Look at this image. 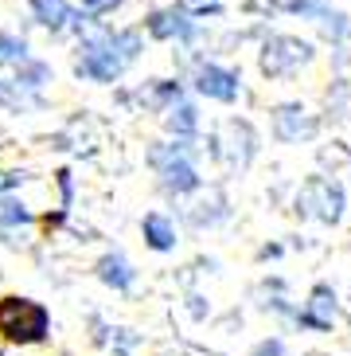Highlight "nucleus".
<instances>
[{"label":"nucleus","mask_w":351,"mask_h":356,"mask_svg":"<svg viewBox=\"0 0 351 356\" xmlns=\"http://www.w3.org/2000/svg\"><path fill=\"white\" fill-rule=\"evenodd\" d=\"M43 106H47V98L35 95V90H28V86L12 74V79H0V110L4 114H40Z\"/></svg>","instance_id":"f3484780"},{"label":"nucleus","mask_w":351,"mask_h":356,"mask_svg":"<svg viewBox=\"0 0 351 356\" xmlns=\"http://www.w3.org/2000/svg\"><path fill=\"white\" fill-rule=\"evenodd\" d=\"M254 302H258L262 314L269 317H281V321L293 325V314H297V302L289 298V290H285V282L281 278H266V282L254 290Z\"/></svg>","instance_id":"6ab92c4d"},{"label":"nucleus","mask_w":351,"mask_h":356,"mask_svg":"<svg viewBox=\"0 0 351 356\" xmlns=\"http://www.w3.org/2000/svg\"><path fill=\"white\" fill-rule=\"evenodd\" d=\"M250 356H289V348H285V337L273 333V337H266V341H258V348H254Z\"/></svg>","instance_id":"cd10ccee"},{"label":"nucleus","mask_w":351,"mask_h":356,"mask_svg":"<svg viewBox=\"0 0 351 356\" xmlns=\"http://www.w3.org/2000/svg\"><path fill=\"white\" fill-rule=\"evenodd\" d=\"M242 8H246L254 20H269V16H277L281 12V0H246Z\"/></svg>","instance_id":"bb28decb"},{"label":"nucleus","mask_w":351,"mask_h":356,"mask_svg":"<svg viewBox=\"0 0 351 356\" xmlns=\"http://www.w3.org/2000/svg\"><path fill=\"white\" fill-rule=\"evenodd\" d=\"M312 63H316V43L289 32H269L258 47V71L269 83H285Z\"/></svg>","instance_id":"423d86ee"},{"label":"nucleus","mask_w":351,"mask_h":356,"mask_svg":"<svg viewBox=\"0 0 351 356\" xmlns=\"http://www.w3.org/2000/svg\"><path fill=\"white\" fill-rule=\"evenodd\" d=\"M293 211H297V220H312V223H324V227H340L343 216H348V188L340 184V177L312 172V177L300 180L297 196H293Z\"/></svg>","instance_id":"20e7f679"},{"label":"nucleus","mask_w":351,"mask_h":356,"mask_svg":"<svg viewBox=\"0 0 351 356\" xmlns=\"http://www.w3.org/2000/svg\"><path fill=\"white\" fill-rule=\"evenodd\" d=\"M40 223V216L20 200L16 188H4L0 192V243L4 247H24L28 243V231Z\"/></svg>","instance_id":"f8f14e48"},{"label":"nucleus","mask_w":351,"mask_h":356,"mask_svg":"<svg viewBox=\"0 0 351 356\" xmlns=\"http://www.w3.org/2000/svg\"><path fill=\"white\" fill-rule=\"evenodd\" d=\"M207 145H211V157L227 168L230 177H242V172H250V165L258 161L262 137H258V129H254L250 118H227L215 134L207 137Z\"/></svg>","instance_id":"39448f33"},{"label":"nucleus","mask_w":351,"mask_h":356,"mask_svg":"<svg viewBox=\"0 0 351 356\" xmlns=\"http://www.w3.org/2000/svg\"><path fill=\"white\" fill-rule=\"evenodd\" d=\"M199 137H168V141H153L145 153L148 168L156 172V188L172 200H187L203 188V172H199Z\"/></svg>","instance_id":"f03ea898"},{"label":"nucleus","mask_w":351,"mask_h":356,"mask_svg":"<svg viewBox=\"0 0 351 356\" xmlns=\"http://www.w3.org/2000/svg\"><path fill=\"white\" fill-rule=\"evenodd\" d=\"M4 188H8V180H4V172H0V192H4Z\"/></svg>","instance_id":"7c9ffc66"},{"label":"nucleus","mask_w":351,"mask_h":356,"mask_svg":"<svg viewBox=\"0 0 351 356\" xmlns=\"http://www.w3.org/2000/svg\"><path fill=\"white\" fill-rule=\"evenodd\" d=\"M281 254H285V247H281V243H266V247H262V251H258V262L281 259Z\"/></svg>","instance_id":"c756f323"},{"label":"nucleus","mask_w":351,"mask_h":356,"mask_svg":"<svg viewBox=\"0 0 351 356\" xmlns=\"http://www.w3.org/2000/svg\"><path fill=\"white\" fill-rule=\"evenodd\" d=\"M316 157H320V165H324V168L332 165L328 177H340V168H343V165L351 168V145H348V141H332V145H324L320 153H316Z\"/></svg>","instance_id":"b1692460"},{"label":"nucleus","mask_w":351,"mask_h":356,"mask_svg":"<svg viewBox=\"0 0 351 356\" xmlns=\"http://www.w3.org/2000/svg\"><path fill=\"white\" fill-rule=\"evenodd\" d=\"M141 239L153 254H172L180 247V223L168 211H145L141 216Z\"/></svg>","instance_id":"dca6fc26"},{"label":"nucleus","mask_w":351,"mask_h":356,"mask_svg":"<svg viewBox=\"0 0 351 356\" xmlns=\"http://www.w3.org/2000/svg\"><path fill=\"white\" fill-rule=\"evenodd\" d=\"M160 118H164L168 137H199L203 134V118H199V106L191 95H184L176 106H168Z\"/></svg>","instance_id":"a211bd4d"},{"label":"nucleus","mask_w":351,"mask_h":356,"mask_svg":"<svg viewBox=\"0 0 351 356\" xmlns=\"http://www.w3.org/2000/svg\"><path fill=\"white\" fill-rule=\"evenodd\" d=\"M141 32L156 43H180V47H196L203 40V20H196L191 12H184L180 4H164L153 8L141 24Z\"/></svg>","instance_id":"0eeeda50"},{"label":"nucleus","mask_w":351,"mask_h":356,"mask_svg":"<svg viewBox=\"0 0 351 356\" xmlns=\"http://www.w3.org/2000/svg\"><path fill=\"white\" fill-rule=\"evenodd\" d=\"M31 59V43L24 40V35H16V32H8V28H0V71L4 67H16L20 63H28Z\"/></svg>","instance_id":"4be33fe9"},{"label":"nucleus","mask_w":351,"mask_h":356,"mask_svg":"<svg viewBox=\"0 0 351 356\" xmlns=\"http://www.w3.org/2000/svg\"><path fill=\"white\" fill-rule=\"evenodd\" d=\"M184 12H191L196 20H207V16H223V0H176Z\"/></svg>","instance_id":"393cba45"},{"label":"nucleus","mask_w":351,"mask_h":356,"mask_svg":"<svg viewBox=\"0 0 351 356\" xmlns=\"http://www.w3.org/2000/svg\"><path fill=\"white\" fill-rule=\"evenodd\" d=\"M191 90L207 102H219V106H234L242 98V74L227 63H215V59H199L191 67Z\"/></svg>","instance_id":"9d476101"},{"label":"nucleus","mask_w":351,"mask_h":356,"mask_svg":"<svg viewBox=\"0 0 351 356\" xmlns=\"http://www.w3.org/2000/svg\"><path fill=\"white\" fill-rule=\"evenodd\" d=\"M328 8H332V0H281V12H285V16L309 20V24H316Z\"/></svg>","instance_id":"5701e85b"},{"label":"nucleus","mask_w":351,"mask_h":356,"mask_svg":"<svg viewBox=\"0 0 351 356\" xmlns=\"http://www.w3.org/2000/svg\"><path fill=\"white\" fill-rule=\"evenodd\" d=\"M28 4V16L35 28H43L47 35H78L90 28L98 16H90V12H83L74 0H24Z\"/></svg>","instance_id":"6e6552de"},{"label":"nucleus","mask_w":351,"mask_h":356,"mask_svg":"<svg viewBox=\"0 0 351 356\" xmlns=\"http://www.w3.org/2000/svg\"><path fill=\"white\" fill-rule=\"evenodd\" d=\"M16 79H20L28 90H35V95H43L47 86L55 83V67L47 63V59H40V55H31L28 63H20L16 67Z\"/></svg>","instance_id":"412c9836"},{"label":"nucleus","mask_w":351,"mask_h":356,"mask_svg":"<svg viewBox=\"0 0 351 356\" xmlns=\"http://www.w3.org/2000/svg\"><path fill=\"white\" fill-rule=\"evenodd\" d=\"M316 28H320V40L332 43V47H348L351 43V16L340 8H328L320 20H316Z\"/></svg>","instance_id":"aec40b11"},{"label":"nucleus","mask_w":351,"mask_h":356,"mask_svg":"<svg viewBox=\"0 0 351 356\" xmlns=\"http://www.w3.org/2000/svg\"><path fill=\"white\" fill-rule=\"evenodd\" d=\"M184 95H187V86L180 79H148V83L137 86L133 95H125V102H137L148 114H164L168 106H176Z\"/></svg>","instance_id":"2eb2a0df"},{"label":"nucleus","mask_w":351,"mask_h":356,"mask_svg":"<svg viewBox=\"0 0 351 356\" xmlns=\"http://www.w3.org/2000/svg\"><path fill=\"white\" fill-rule=\"evenodd\" d=\"M141 51H145L141 28H114L105 20H94L74 43V79L114 86L141 59Z\"/></svg>","instance_id":"f257e3e1"},{"label":"nucleus","mask_w":351,"mask_h":356,"mask_svg":"<svg viewBox=\"0 0 351 356\" xmlns=\"http://www.w3.org/2000/svg\"><path fill=\"white\" fill-rule=\"evenodd\" d=\"M51 337V309L28 293H4L0 298V341L16 348L43 345Z\"/></svg>","instance_id":"7ed1b4c3"},{"label":"nucleus","mask_w":351,"mask_h":356,"mask_svg":"<svg viewBox=\"0 0 351 356\" xmlns=\"http://www.w3.org/2000/svg\"><path fill=\"white\" fill-rule=\"evenodd\" d=\"M184 220H187V227L191 231H215V227H223V223L230 220V200H227V192L223 188H199L196 192V204L184 211Z\"/></svg>","instance_id":"ddd939ff"},{"label":"nucleus","mask_w":351,"mask_h":356,"mask_svg":"<svg viewBox=\"0 0 351 356\" xmlns=\"http://www.w3.org/2000/svg\"><path fill=\"white\" fill-rule=\"evenodd\" d=\"M94 278L105 286V290H114V293H133L137 290V266L133 259L125 251H105L98 254V262H94Z\"/></svg>","instance_id":"4468645a"},{"label":"nucleus","mask_w":351,"mask_h":356,"mask_svg":"<svg viewBox=\"0 0 351 356\" xmlns=\"http://www.w3.org/2000/svg\"><path fill=\"white\" fill-rule=\"evenodd\" d=\"M55 184H59L62 208H71V204H74V177H71V168H59V172H55Z\"/></svg>","instance_id":"c85d7f7f"},{"label":"nucleus","mask_w":351,"mask_h":356,"mask_svg":"<svg viewBox=\"0 0 351 356\" xmlns=\"http://www.w3.org/2000/svg\"><path fill=\"white\" fill-rule=\"evenodd\" d=\"M269 134L277 145H309L320 134V118L305 102H277L269 106Z\"/></svg>","instance_id":"1a4fd4ad"},{"label":"nucleus","mask_w":351,"mask_h":356,"mask_svg":"<svg viewBox=\"0 0 351 356\" xmlns=\"http://www.w3.org/2000/svg\"><path fill=\"white\" fill-rule=\"evenodd\" d=\"M83 12H90V16H98V20H105V16H114V12L125 8V0H74Z\"/></svg>","instance_id":"a878e982"},{"label":"nucleus","mask_w":351,"mask_h":356,"mask_svg":"<svg viewBox=\"0 0 351 356\" xmlns=\"http://www.w3.org/2000/svg\"><path fill=\"white\" fill-rule=\"evenodd\" d=\"M340 321V293L332 290L328 282H316L309 290L305 302H297V314H293V325L305 329V333H332Z\"/></svg>","instance_id":"9b49d317"}]
</instances>
